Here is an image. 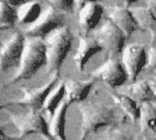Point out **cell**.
I'll use <instances>...</instances> for the list:
<instances>
[{
    "label": "cell",
    "mask_w": 156,
    "mask_h": 140,
    "mask_svg": "<svg viewBox=\"0 0 156 140\" xmlns=\"http://www.w3.org/2000/svg\"><path fill=\"white\" fill-rule=\"evenodd\" d=\"M81 114V128L80 140L86 138L104 126H116L125 122V118H117L113 108L100 102L87 101L79 104Z\"/></svg>",
    "instance_id": "obj_1"
},
{
    "label": "cell",
    "mask_w": 156,
    "mask_h": 140,
    "mask_svg": "<svg viewBox=\"0 0 156 140\" xmlns=\"http://www.w3.org/2000/svg\"><path fill=\"white\" fill-rule=\"evenodd\" d=\"M47 50L44 40L27 37L18 64V69L6 86L31 78L43 66H47Z\"/></svg>",
    "instance_id": "obj_2"
},
{
    "label": "cell",
    "mask_w": 156,
    "mask_h": 140,
    "mask_svg": "<svg viewBox=\"0 0 156 140\" xmlns=\"http://www.w3.org/2000/svg\"><path fill=\"white\" fill-rule=\"evenodd\" d=\"M73 36L70 30L67 26L60 27L45 39L47 50V67L48 72L57 73L68 56L72 46Z\"/></svg>",
    "instance_id": "obj_3"
},
{
    "label": "cell",
    "mask_w": 156,
    "mask_h": 140,
    "mask_svg": "<svg viewBox=\"0 0 156 140\" xmlns=\"http://www.w3.org/2000/svg\"><path fill=\"white\" fill-rule=\"evenodd\" d=\"M10 119L19 131V138L22 139L28 135L37 134L45 140H55L50 135L48 124L39 112H27L18 114L6 108Z\"/></svg>",
    "instance_id": "obj_4"
},
{
    "label": "cell",
    "mask_w": 156,
    "mask_h": 140,
    "mask_svg": "<svg viewBox=\"0 0 156 140\" xmlns=\"http://www.w3.org/2000/svg\"><path fill=\"white\" fill-rule=\"evenodd\" d=\"M59 80V73H54L50 79L42 87L36 88H23V97L16 101H8L1 105L2 108L7 106H20L25 107L30 112H39L43 108L46 99L48 98L50 92L54 89V87Z\"/></svg>",
    "instance_id": "obj_5"
},
{
    "label": "cell",
    "mask_w": 156,
    "mask_h": 140,
    "mask_svg": "<svg viewBox=\"0 0 156 140\" xmlns=\"http://www.w3.org/2000/svg\"><path fill=\"white\" fill-rule=\"evenodd\" d=\"M64 23L63 14L49 5L37 20L26 28L25 34L27 37L43 39L55 30L63 27Z\"/></svg>",
    "instance_id": "obj_6"
},
{
    "label": "cell",
    "mask_w": 156,
    "mask_h": 140,
    "mask_svg": "<svg viewBox=\"0 0 156 140\" xmlns=\"http://www.w3.org/2000/svg\"><path fill=\"white\" fill-rule=\"evenodd\" d=\"M95 39L112 56L122 52L126 36L111 20H107L95 33Z\"/></svg>",
    "instance_id": "obj_7"
},
{
    "label": "cell",
    "mask_w": 156,
    "mask_h": 140,
    "mask_svg": "<svg viewBox=\"0 0 156 140\" xmlns=\"http://www.w3.org/2000/svg\"><path fill=\"white\" fill-rule=\"evenodd\" d=\"M25 42L24 36L18 31L12 33L5 40L2 41L0 54V67L2 71L7 70L16 63L19 64Z\"/></svg>",
    "instance_id": "obj_8"
},
{
    "label": "cell",
    "mask_w": 156,
    "mask_h": 140,
    "mask_svg": "<svg viewBox=\"0 0 156 140\" xmlns=\"http://www.w3.org/2000/svg\"><path fill=\"white\" fill-rule=\"evenodd\" d=\"M122 63L128 78L135 83L138 76L148 64V54L141 45L132 44L126 46L122 52Z\"/></svg>",
    "instance_id": "obj_9"
},
{
    "label": "cell",
    "mask_w": 156,
    "mask_h": 140,
    "mask_svg": "<svg viewBox=\"0 0 156 140\" xmlns=\"http://www.w3.org/2000/svg\"><path fill=\"white\" fill-rule=\"evenodd\" d=\"M91 77L101 80L107 86L113 88L122 86L128 78V75L122 65L112 58L108 60L98 69L94 70Z\"/></svg>",
    "instance_id": "obj_10"
},
{
    "label": "cell",
    "mask_w": 156,
    "mask_h": 140,
    "mask_svg": "<svg viewBox=\"0 0 156 140\" xmlns=\"http://www.w3.org/2000/svg\"><path fill=\"white\" fill-rule=\"evenodd\" d=\"M103 50V47L94 37L88 36H80L78 49L74 56V62L79 70L83 71L85 65L90 58Z\"/></svg>",
    "instance_id": "obj_11"
},
{
    "label": "cell",
    "mask_w": 156,
    "mask_h": 140,
    "mask_svg": "<svg viewBox=\"0 0 156 140\" xmlns=\"http://www.w3.org/2000/svg\"><path fill=\"white\" fill-rule=\"evenodd\" d=\"M104 13L103 7L97 2H85V5L79 11V25L85 34L96 28L100 24L102 15Z\"/></svg>",
    "instance_id": "obj_12"
},
{
    "label": "cell",
    "mask_w": 156,
    "mask_h": 140,
    "mask_svg": "<svg viewBox=\"0 0 156 140\" xmlns=\"http://www.w3.org/2000/svg\"><path fill=\"white\" fill-rule=\"evenodd\" d=\"M109 20H111L118 28H120L126 36L132 35L139 26L130 9L122 6H113L108 12Z\"/></svg>",
    "instance_id": "obj_13"
},
{
    "label": "cell",
    "mask_w": 156,
    "mask_h": 140,
    "mask_svg": "<svg viewBox=\"0 0 156 140\" xmlns=\"http://www.w3.org/2000/svg\"><path fill=\"white\" fill-rule=\"evenodd\" d=\"M139 28L147 30L151 34V43L156 46V17L150 8L145 6H133L130 8Z\"/></svg>",
    "instance_id": "obj_14"
},
{
    "label": "cell",
    "mask_w": 156,
    "mask_h": 140,
    "mask_svg": "<svg viewBox=\"0 0 156 140\" xmlns=\"http://www.w3.org/2000/svg\"><path fill=\"white\" fill-rule=\"evenodd\" d=\"M94 81L93 80H85V81H77L73 79H69L65 82V88H66V96H67V102L70 105L73 102L81 103L83 102L92 86Z\"/></svg>",
    "instance_id": "obj_15"
},
{
    "label": "cell",
    "mask_w": 156,
    "mask_h": 140,
    "mask_svg": "<svg viewBox=\"0 0 156 140\" xmlns=\"http://www.w3.org/2000/svg\"><path fill=\"white\" fill-rule=\"evenodd\" d=\"M69 104L65 100L56 110L55 114L50 118L48 122V129L51 137L56 140H67L66 137V115Z\"/></svg>",
    "instance_id": "obj_16"
},
{
    "label": "cell",
    "mask_w": 156,
    "mask_h": 140,
    "mask_svg": "<svg viewBox=\"0 0 156 140\" xmlns=\"http://www.w3.org/2000/svg\"><path fill=\"white\" fill-rule=\"evenodd\" d=\"M42 4L38 1L25 2L17 8V20L27 26L33 25L42 15Z\"/></svg>",
    "instance_id": "obj_17"
},
{
    "label": "cell",
    "mask_w": 156,
    "mask_h": 140,
    "mask_svg": "<svg viewBox=\"0 0 156 140\" xmlns=\"http://www.w3.org/2000/svg\"><path fill=\"white\" fill-rule=\"evenodd\" d=\"M126 92L128 93L127 96L132 97L134 101L144 103L151 102L155 99L149 83L146 80H142L130 85L127 87Z\"/></svg>",
    "instance_id": "obj_18"
},
{
    "label": "cell",
    "mask_w": 156,
    "mask_h": 140,
    "mask_svg": "<svg viewBox=\"0 0 156 140\" xmlns=\"http://www.w3.org/2000/svg\"><path fill=\"white\" fill-rule=\"evenodd\" d=\"M66 96V88H65V82L61 81L58 87H54V89L50 92L48 98L45 101L43 110L48 114L50 118L55 114L56 110L59 108L62 104V100Z\"/></svg>",
    "instance_id": "obj_19"
},
{
    "label": "cell",
    "mask_w": 156,
    "mask_h": 140,
    "mask_svg": "<svg viewBox=\"0 0 156 140\" xmlns=\"http://www.w3.org/2000/svg\"><path fill=\"white\" fill-rule=\"evenodd\" d=\"M112 97L133 122L140 119V108L132 97L124 94H112Z\"/></svg>",
    "instance_id": "obj_20"
},
{
    "label": "cell",
    "mask_w": 156,
    "mask_h": 140,
    "mask_svg": "<svg viewBox=\"0 0 156 140\" xmlns=\"http://www.w3.org/2000/svg\"><path fill=\"white\" fill-rule=\"evenodd\" d=\"M140 127L143 133L156 128V108L151 102L142 103L140 107Z\"/></svg>",
    "instance_id": "obj_21"
},
{
    "label": "cell",
    "mask_w": 156,
    "mask_h": 140,
    "mask_svg": "<svg viewBox=\"0 0 156 140\" xmlns=\"http://www.w3.org/2000/svg\"><path fill=\"white\" fill-rule=\"evenodd\" d=\"M17 19V10L11 6L7 1L0 2V28L5 30L12 28Z\"/></svg>",
    "instance_id": "obj_22"
},
{
    "label": "cell",
    "mask_w": 156,
    "mask_h": 140,
    "mask_svg": "<svg viewBox=\"0 0 156 140\" xmlns=\"http://www.w3.org/2000/svg\"><path fill=\"white\" fill-rule=\"evenodd\" d=\"M99 140H135L133 136L118 128H109Z\"/></svg>",
    "instance_id": "obj_23"
},
{
    "label": "cell",
    "mask_w": 156,
    "mask_h": 140,
    "mask_svg": "<svg viewBox=\"0 0 156 140\" xmlns=\"http://www.w3.org/2000/svg\"><path fill=\"white\" fill-rule=\"evenodd\" d=\"M49 5H52L55 9L58 11L65 12V13H72L74 12L75 2L74 1H65V0H55V1H49Z\"/></svg>",
    "instance_id": "obj_24"
},
{
    "label": "cell",
    "mask_w": 156,
    "mask_h": 140,
    "mask_svg": "<svg viewBox=\"0 0 156 140\" xmlns=\"http://www.w3.org/2000/svg\"><path fill=\"white\" fill-rule=\"evenodd\" d=\"M148 68L156 69V46H153L148 52Z\"/></svg>",
    "instance_id": "obj_25"
},
{
    "label": "cell",
    "mask_w": 156,
    "mask_h": 140,
    "mask_svg": "<svg viewBox=\"0 0 156 140\" xmlns=\"http://www.w3.org/2000/svg\"><path fill=\"white\" fill-rule=\"evenodd\" d=\"M148 83H149V86H150V87L152 89V92H153V94H154V96L156 99V77L150 79L148 81Z\"/></svg>",
    "instance_id": "obj_26"
},
{
    "label": "cell",
    "mask_w": 156,
    "mask_h": 140,
    "mask_svg": "<svg viewBox=\"0 0 156 140\" xmlns=\"http://www.w3.org/2000/svg\"><path fill=\"white\" fill-rule=\"evenodd\" d=\"M147 7L150 8V10L154 13L156 17V1H147Z\"/></svg>",
    "instance_id": "obj_27"
},
{
    "label": "cell",
    "mask_w": 156,
    "mask_h": 140,
    "mask_svg": "<svg viewBox=\"0 0 156 140\" xmlns=\"http://www.w3.org/2000/svg\"><path fill=\"white\" fill-rule=\"evenodd\" d=\"M0 131H1V140H22L20 138H10L8 136H5V131L3 129V127H1V130Z\"/></svg>",
    "instance_id": "obj_28"
},
{
    "label": "cell",
    "mask_w": 156,
    "mask_h": 140,
    "mask_svg": "<svg viewBox=\"0 0 156 140\" xmlns=\"http://www.w3.org/2000/svg\"><path fill=\"white\" fill-rule=\"evenodd\" d=\"M143 140H152L150 138H148L147 136H144V139Z\"/></svg>",
    "instance_id": "obj_29"
}]
</instances>
